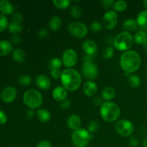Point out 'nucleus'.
Instances as JSON below:
<instances>
[{
  "mask_svg": "<svg viewBox=\"0 0 147 147\" xmlns=\"http://www.w3.org/2000/svg\"><path fill=\"white\" fill-rule=\"evenodd\" d=\"M114 4L115 1L113 0H103V1H101V4L106 9L110 8Z\"/></svg>",
  "mask_w": 147,
  "mask_h": 147,
  "instance_id": "obj_40",
  "label": "nucleus"
},
{
  "mask_svg": "<svg viewBox=\"0 0 147 147\" xmlns=\"http://www.w3.org/2000/svg\"><path fill=\"white\" fill-rule=\"evenodd\" d=\"M7 116L4 112L0 111V125H3L7 122Z\"/></svg>",
  "mask_w": 147,
  "mask_h": 147,
  "instance_id": "obj_42",
  "label": "nucleus"
},
{
  "mask_svg": "<svg viewBox=\"0 0 147 147\" xmlns=\"http://www.w3.org/2000/svg\"><path fill=\"white\" fill-rule=\"evenodd\" d=\"M14 11V7L12 4L7 0L0 1V11L4 15H9L12 14Z\"/></svg>",
  "mask_w": 147,
  "mask_h": 147,
  "instance_id": "obj_18",
  "label": "nucleus"
},
{
  "mask_svg": "<svg viewBox=\"0 0 147 147\" xmlns=\"http://www.w3.org/2000/svg\"><path fill=\"white\" fill-rule=\"evenodd\" d=\"M143 5L145 8L147 9V0H144V1H143Z\"/></svg>",
  "mask_w": 147,
  "mask_h": 147,
  "instance_id": "obj_49",
  "label": "nucleus"
},
{
  "mask_svg": "<svg viewBox=\"0 0 147 147\" xmlns=\"http://www.w3.org/2000/svg\"><path fill=\"white\" fill-rule=\"evenodd\" d=\"M97 85L93 81H87L83 85V92L87 96L91 97L97 93Z\"/></svg>",
  "mask_w": 147,
  "mask_h": 147,
  "instance_id": "obj_17",
  "label": "nucleus"
},
{
  "mask_svg": "<svg viewBox=\"0 0 147 147\" xmlns=\"http://www.w3.org/2000/svg\"><path fill=\"white\" fill-rule=\"evenodd\" d=\"M53 3L57 8L64 9L70 6V1L69 0H53Z\"/></svg>",
  "mask_w": 147,
  "mask_h": 147,
  "instance_id": "obj_29",
  "label": "nucleus"
},
{
  "mask_svg": "<svg viewBox=\"0 0 147 147\" xmlns=\"http://www.w3.org/2000/svg\"><path fill=\"white\" fill-rule=\"evenodd\" d=\"M113 54H114V51H113V47H108L104 50L103 55L105 59L109 60V59H111L112 57H113Z\"/></svg>",
  "mask_w": 147,
  "mask_h": 147,
  "instance_id": "obj_36",
  "label": "nucleus"
},
{
  "mask_svg": "<svg viewBox=\"0 0 147 147\" xmlns=\"http://www.w3.org/2000/svg\"><path fill=\"white\" fill-rule=\"evenodd\" d=\"M115 129L119 135L126 137L130 136L133 134L134 127L130 121L123 119L116 122L115 124Z\"/></svg>",
  "mask_w": 147,
  "mask_h": 147,
  "instance_id": "obj_8",
  "label": "nucleus"
},
{
  "mask_svg": "<svg viewBox=\"0 0 147 147\" xmlns=\"http://www.w3.org/2000/svg\"><path fill=\"white\" fill-rule=\"evenodd\" d=\"M91 139V135L88 131L84 129L75 131L71 136L72 142L76 147H86Z\"/></svg>",
  "mask_w": 147,
  "mask_h": 147,
  "instance_id": "obj_6",
  "label": "nucleus"
},
{
  "mask_svg": "<svg viewBox=\"0 0 147 147\" xmlns=\"http://www.w3.org/2000/svg\"><path fill=\"white\" fill-rule=\"evenodd\" d=\"M16 96H17V90L15 88L11 87V86L5 88L1 93V99L3 101L6 103L12 102L15 99Z\"/></svg>",
  "mask_w": 147,
  "mask_h": 147,
  "instance_id": "obj_12",
  "label": "nucleus"
},
{
  "mask_svg": "<svg viewBox=\"0 0 147 147\" xmlns=\"http://www.w3.org/2000/svg\"><path fill=\"white\" fill-rule=\"evenodd\" d=\"M116 91L112 87H107L102 91V98L106 100H112L115 97Z\"/></svg>",
  "mask_w": 147,
  "mask_h": 147,
  "instance_id": "obj_24",
  "label": "nucleus"
},
{
  "mask_svg": "<svg viewBox=\"0 0 147 147\" xmlns=\"http://www.w3.org/2000/svg\"><path fill=\"white\" fill-rule=\"evenodd\" d=\"M90 28L91 29V30L94 32H98L101 30L102 29V25L99 22L95 21L93 22H92L90 25Z\"/></svg>",
  "mask_w": 147,
  "mask_h": 147,
  "instance_id": "obj_37",
  "label": "nucleus"
},
{
  "mask_svg": "<svg viewBox=\"0 0 147 147\" xmlns=\"http://www.w3.org/2000/svg\"><path fill=\"white\" fill-rule=\"evenodd\" d=\"M69 33L76 38H83L88 34L87 26L80 22H73L67 27Z\"/></svg>",
  "mask_w": 147,
  "mask_h": 147,
  "instance_id": "obj_7",
  "label": "nucleus"
},
{
  "mask_svg": "<svg viewBox=\"0 0 147 147\" xmlns=\"http://www.w3.org/2000/svg\"><path fill=\"white\" fill-rule=\"evenodd\" d=\"M11 22L17 24H21V22H22V16L20 13L15 12L13 14L12 17H11Z\"/></svg>",
  "mask_w": 147,
  "mask_h": 147,
  "instance_id": "obj_38",
  "label": "nucleus"
},
{
  "mask_svg": "<svg viewBox=\"0 0 147 147\" xmlns=\"http://www.w3.org/2000/svg\"><path fill=\"white\" fill-rule=\"evenodd\" d=\"M142 146L143 147H147V138H145L142 142Z\"/></svg>",
  "mask_w": 147,
  "mask_h": 147,
  "instance_id": "obj_48",
  "label": "nucleus"
},
{
  "mask_svg": "<svg viewBox=\"0 0 147 147\" xmlns=\"http://www.w3.org/2000/svg\"><path fill=\"white\" fill-rule=\"evenodd\" d=\"M82 48H83V52L88 56H94L98 50L97 45L95 42L90 40L85 41L82 46Z\"/></svg>",
  "mask_w": 147,
  "mask_h": 147,
  "instance_id": "obj_13",
  "label": "nucleus"
},
{
  "mask_svg": "<svg viewBox=\"0 0 147 147\" xmlns=\"http://www.w3.org/2000/svg\"><path fill=\"white\" fill-rule=\"evenodd\" d=\"M134 40L129 32L123 31L119 33L115 38L113 44L114 47L120 51H126L132 47Z\"/></svg>",
  "mask_w": 147,
  "mask_h": 147,
  "instance_id": "obj_5",
  "label": "nucleus"
},
{
  "mask_svg": "<svg viewBox=\"0 0 147 147\" xmlns=\"http://www.w3.org/2000/svg\"><path fill=\"white\" fill-rule=\"evenodd\" d=\"M12 56L14 60H15L17 63H24L26 58L25 53H24V52L22 50H21V49H15V50L13 51Z\"/></svg>",
  "mask_w": 147,
  "mask_h": 147,
  "instance_id": "obj_23",
  "label": "nucleus"
},
{
  "mask_svg": "<svg viewBox=\"0 0 147 147\" xmlns=\"http://www.w3.org/2000/svg\"><path fill=\"white\" fill-rule=\"evenodd\" d=\"M120 114V108L113 102H105L100 106V116L106 121H115L119 119Z\"/></svg>",
  "mask_w": 147,
  "mask_h": 147,
  "instance_id": "obj_3",
  "label": "nucleus"
},
{
  "mask_svg": "<svg viewBox=\"0 0 147 147\" xmlns=\"http://www.w3.org/2000/svg\"><path fill=\"white\" fill-rule=\"evenodd\" d=\"M142 63L141 57L137 52L128 50L122 54L120 64L122 69L127 73H131L139 68Z\"/></svg>",
  "mask_w": 147,
  "mask_h": 147,
  "instance_id": "obj_1",
  "label": "nucleus"
},
{
  "mask_svg": "<svg viewBox=\"0 0 147 147\" xmlns=\"http://www.w3.org/2000/svg\"><path fill=\"white\" fill-rule=\"evenodd\" d=\"M62 25V20L57 16H54L52 17L49 22V27L53 31H57L60 28Z\"/></svg>",
  "mask_w": 147,
  "mask_h": 147,
  "instance_id": "obj_22",
  "label": "nucleus"
},
{
  "mask_svg": "<svg viewBox=\"0 0 147 147\" xmlns=\"http://www.w3.org/2000/svg\"><path fill=\"white\" fill-rule=\"evenodd\" d=\"M82 72L85 78L89 80H95L98 76V67L91 60L84 61L82 67Z\"/></svg>",
  "mask_w": 147,
  "mask_h": 147,
  "instance_id": "obj_9",
  "label": "nucleus"
},
{
  "mask_svg": "<svg viewBox=\"0 0 147 147\" xmlns=\"http://www.w3.org/2000/svg\"><path fill=\"white\" fill-rule=\"evenodd\" d=\"M12 51V45L7 40L0 41V56L7 55Z\"/></svg>",
  "mask_w": 147,
  "mask_h": 147,
  "instance_id": "obj_19",
  "label": "nucleus"
},
{
  "mask_svg": "<svg viewBox=\"0 0 147 147\" xmlns=\"http://www.w3.org/2000/svg\"><path fill=\"white\" fill-rule=\"evenodd\" d=\"M80 126H81V119L78 115H71L67 119V126L74 131L80 129Z\"/></svg>",
  "mask_w": 147,
  "mask_h": 147,
  "instance_id": "obj_16",
  "label": "nucleus"
},
{
  "mask_svg": "<svg viewBox=\"0 0 147 147\" xmlns=\"http://www.w3.org/2000/svg\"><path fill=\"white\" fill-rule=\"evenodd\" d=\"M70 14L74 18L78 19L81 17L82 10L78 5H73L70 9Z\"/></svg>",
  "mask_w": 147,
  "mask_h": 147,
  "instance_id": "obj_33",
  "label": "nucleus"
},
{
  "mask_svg": "<svg viewBox=\"0 0 147 147\" xmlns=\"http://www.w3.org/2000/svg\"><path fill=\"white\" fill-rule=\"evenodd\" d=\"M136 22H137L138 25L142 28H147V10L142 11L138 14Z\"/></svg>",
  "mask_w": 147,
  "mask_h": 147,
  "instance_id": "obj_21",
  "label": "nucleus"
},
{
  "mask_svg": "<svg viewBox=\"0 0 147 147\" xmlns=\"http://www.w3.org/2000/svg\"><path fill=\"white\" fill-rule=\"evenodd\" d=\"M33 115H34V111L32 110H29L27 111V113H26V116H27V118L28 119H30L32 118Z\"/></svg>",
  "mask_w": 147,
  "mask_h": 147,
  "instance_id": "obj_47",
  "label": "nucleus"
},
{
  "mask_svg": "<svg viewBox=\"0 0 147 147\" xmlns=\"http://www.w3.org/2000/svg\"><path fill=\"white\" fill-rule=\"evenodd\" d=\"M70 106V101L68 100H65L60 103V108L63 110H65V109H68Z\"/></svg>",
  "mask_w": 147,
  "mask_h": 147,
  "instance_id": "obj_44",
  "label": "nucleus"
},
{
  "mask_svg": "<svg viewBox=\"0 0 147 147\" xmlns=\"http://www.w3.org/2000/svg\"><path fill=\"white\" fill-rule=\"evenodd\" d=\"M8 29L9 31L10 32H11L12 34H18L22 30V27L21 24H17V23H14L11 22L8 25Z\"/></svg>",
  "mask_w": 147,
  "mask_h": 147,
  "instance_id": "obj_30",
  "label": "nucleus"
},
{
  "mask_svg": "<svg viewBox=\"0 0 147 147\" xmlns=\"http://www.w3.org/2000/svg\"><path fill=\"white\" fill-rule=\"evenodd\" d=\"M37 147H52V145L49 141L43 140L37 144Z\"/></svg>",
  "mask_w": 147,
  "mask_h": 147,
  "instance_id": "obj_45",
  "label": "nucleus"
},
{
  "mask_svg": "<svg viewBox=\"0 0 147 147\" xmlns=\"http://www.w3.org/2000/svg\"><path fill=\"white\" fill-rule=\"evenodd\" d=\"M113 8H114L115 11L122 12V11H125L127 8V3L125 1H121V0L117 1L113 4Z\"/></svg>",
  "mask_w": 147,
  "mask_h": 147,
  "instance_id": "obj_31",
  "label": "nucleus"
},
{
  "mask_svg": "<svg viewBox=\"0 0 147 147\" xmlns=\"http://www.w3.org/2000/svg\"><path fill=\"white\" fill-rule=\"evenodd\" d=\"M20 41H21V37L18 34H14L11 39V42L14 45H17L18 43L20 42Z\"/></svg>",
  "mask_w": 147,
  "mask_h": 147,
  "instance_id": "obj_46",
  "label": "nucleus"
},
{
  "mask_svg": "<svg viewBox=\"0 0 147 147\" xmlns=\"http://www.w3.org/2000/svg\"><path fill=\"white\" fill-rule=\"evenodd\" d=\"M129 83L132 88H138L141 84V79L136 75H131L129 77Z\"/></svg>",
  "mask_w": 147,
  "mask_h": 147,
  "instance_id": "obj_28",
  "label": "nucleus"
},
{
  "mask_svg": "<svg viewBox=\"0 0 147 147\" xmlns=\"http://www.w3.org/2000/svg\"><path fill=\"white\" fill-rule=\"evenodd\" d=\"M23 100L27 107L35 109L40 108L42 103L43 99L40 92L34 89H29L24 93Z\"/></svg>",
  "mask_w": 147,
  "mask_h": 147,
  "instance_id": "obj_4",
  "label": "nucleus"
},
{
  "mask_svg": "<svg viewBox=\"0 0 147 147\" xmlns=\"http://www.w3.org/2000/svg\"><path fill=\"white\" fill-rule=\"evenodd\" d=\"M144 48L146 49V50H147V42L144 45Z\"/></svg>",
  "mask_w": 147,
  "mask_h": 147,
  "instance_id": "obj_50",
  "label": "nucleus"
},
{
  "mask_svg": "<svg viewBox=\"0 0 147 147\" xmlns=\"http://www.w3.org/2000/svg\"><path fill=\"white\" fill-rule=\"evenodd\" d=\"M60 79L63 87L70 91L76 90L81 84V76L80 73L73 68L63 70Z\"/></svg>",
  "mask_w": 147,
  "mask_h": 147,
  "instance_id": "obj_2",
  "label": "nucleus"
},
{
  "mask_svg": "<svg viewBox=\"0 0 147 147\" xmlns=\"http://www.w3.org/2000/svg\"><path fill=\"white\" fill-rule=\"evenodd\" d=\"M146 76H147V70H146Z\"/></svg>",
  "mask_w": 147,
  "mask_h": 147,
  "instance_id": "obj_51",
  "label": "nucleus"
},
{
  "mask_svg": "<svg viewBox=\"0 0 147 147\" xmlns=\"http://www.w3.org/2000/svg\"><path fill=\"white\" fill-rule=\"evenodd\" d=\"M37 116L41 122H47L51 119V113L45 109H38L37 112Z\"/></svg>",
  "mask_w": 147,
  "mask_h": 147,
  "instance_id": "obj_20",
  "label": "nucleus"
},
{
  "mask_svg": "<svg viewBox=\"0 0 147 147\" xmlns=\"http://www.w3.org/2000/svg\"><path fill=\"white\" fill-rule=\"evenodd\" d=\"M99 128V124L96 121L93 120L89 122V123L88 124V130L89 133H95L96 131L98 130Z\"/></svg>",
  "mask_w": 147,
  "mask_h": 147,
  "instance_id": "obj_34",
  "label": "nucleus"
},
{
  "mask_svg": "<svg viewBox=\"0 0 147 147\" xmlns=\"http://www.w3.org/2000/svg\"><path fill=\"white\" fill-rule=\"evenodd\" d=\"M78 60L76 52L73 49H67L63 54V63L65 67H71L76 65Z\"/></svg>",
  "mask_w": 147,
  "mask_h": 147,
  "instance_id": "obj_10",
  "label": "nucleus"
},
{
  "mask_svg": "<svg viewBox=\"0 0 147 147\" xmlns=\"http://www.w3.org/2000/svg\"><path fill=\"white\" fill-rule=\"evenodd\" d=\"M62 65H63V60L57 57H55L50 60L48 63V67L51 70H59L61 67Z\"/></svg>",
  "mask_w": 147,
  "mask_h": 147,
  "instance_id": "obj_27",
  "label": "nucleus"
},
{
  "mask_svg": "<svg viewBox=\"0 0 147 147\" xmlns=\"http://www.w3.org/2000/svg\"><path fill=\"white\" fill-rule=\"evenodd\" d=\"M134 41L136 44L144 45L147 42V34L144 31H139L135 34Z\"/></svg>",
  "mask_w": 147,
  "mask_h": 147,
  "instance_id": "obj_25",
  "label": "nucleus"
},
{
  "mask_svg": "<svg viewBox=\"0 0 147 147\" xmlns=\"http://www.w3.org/2000/svg\"><path fill=\"white\" fill-rule=\"evenodd\" d=\"M18 82L21 86H27L31 83L32 79L30 76H28L27 74H24L19 77Z\"/></svg>",
  "mask_w": 147,
  "mask_h": 147,
  "instance_id": "obj_32",
  "label": "nucleus"
},
{
  "mask_svg": "<svg viewBox=\"0 0 147 147\" xmlns=\"http://www.w3.org/2000/svg\"><path fill=\"white\" fill-rule=\"evenodd\" d=\"M35 83L37 87L42 90H47L51 86L50 78L45 75H39L35 79Z\"/></svg>",
  "mask_w": 147,
  "mask_h": 147,
  "instance_id": "obj_14",
  "label": "nucleus"
},
{
  "mask_svg": "<svg viewBox=\"0 0 147 147\" xmlns=\"http://www.w3.org/2000/svg\"><path fill=\"white\" fill-rule=\"evenodd\" d=\"M48 35V32H47V30L45 29H42L39 31L38 32V37H40V39H44L45 37H47Z\"/></svg>",
  "mask_w": 147,
  "mask_h": 147,
  "instance_id": "obj_43",
  "label": "nucleus"
},
{
  "mask_svg": "<svg viewBox=\"0 0 147 147\" xmlns=\"http://www.w3.org/2000/svg\"><path fill=\"white\" fill-rule=\"evenodd\" d=\"M103 24L105 27L108 30H113L116 25L117 24L118 22V15L117 13L113 10H109L107 12L105 13L103 17Z\"/></svg>",
  "mask_w": 147,
  "mask_h": 147,
  "instance_id": "obj_11",
  "label": "nucleus"
},
{
  "mask_svg": "<svg viewBox=\"0 0 147 147\" xmlns=\"http://www.w3.org/2000/svg\"><path fill=\"white\" fill-rule=\"evenodd\" d=\"M129 145H130L131 146L136 147V146H139V139H137V138L135 137V136H133V137L130 138V139H129Z\"/></svg>",
  "mask_w": 147,
  "mask_h": 147,
  "instance_id": "obj_41",
  "label": "nucleus"
},
{
  "mask_svg": "<svg viewBox=\"0 0 147 147\" xmlns=\"http://www.w3.org/2000/svg\"><path fill=\"white\" fill-rule=\"evenodd\" d=\"M53 98L57 101H63L67 97V91L64 87L58 86L54 88L53 91Z\"/></svg>",
  "mask_w": 147,
  "mask_h": 147,
  "instance_id": "obj_15",
  "label": "nucleus"
},
{
  "mask_svg": "<svg viewBox=\"0 0 147 147\" xmlns=\"http://www.w3.org/2000/svg\"><path fill=\"white\" fill-rule=\"evenodd\" d=\"M70 147H71V146H70Z\"/></svg>",
  "mask_w": 147,
  "mask_h": 147,
  "instance_id": "obj_52",
  "label": "nucleus"
},
{
  "mask_svg": "<svg viewBox=\"0 0 147 147\" xmlns=\"http://www.w3.org/2000/svg\"><path fill=\"white\" fill-rule=\"evenodd\" d=\"M50 75L55 79L61 78L62 72L60 70H53L50 71Z\"/></svg>",
  "mask_w": 147,
  "mask_h": 147,
  "instance_id": "obj_39",
  "label": "nucleus"
},
{
  "mask_svg": "<svg viewBox=\"0 0 147 147\" xmlns=\"http://www.w3.org/2000/svg\"><path fill=\"white\" fill-rule=\"evenodd\" d=\"M137 26L138 24L136 22V20H134V19H128L124 22L123 24V29L126 32L134 31L137 28Z\"/></svg>",
  "mask_w": 147,
  "mask_h": 147,
  "instance_id": "obj_26",
  "label": "nucleus"
},
{
  "mask_svg": "<svg viewBox=\"0 0 147 147\" xmlns=\"http://www.w3.org/2000/svg\"><path fill=\"white\" fill-rule=\"evenodd\" d=\"M8 20L5 15L0 14V32L4 31L8 27Z\"/></svg>",
  "mask_w": 147,
  "mask_h": 147,
  "instance_id": "obj_35",
  "label": "nucleus"
}]
</instances>
